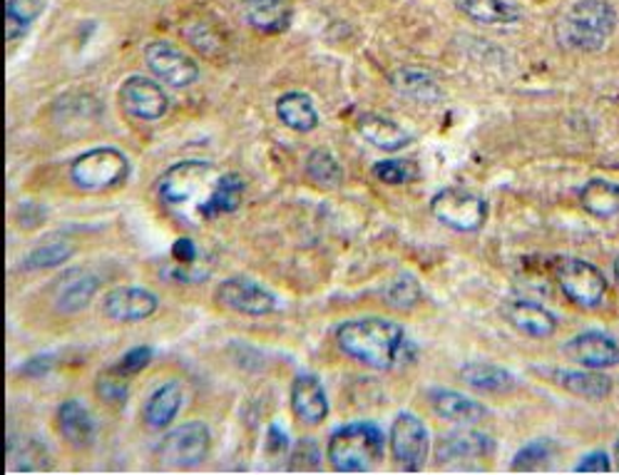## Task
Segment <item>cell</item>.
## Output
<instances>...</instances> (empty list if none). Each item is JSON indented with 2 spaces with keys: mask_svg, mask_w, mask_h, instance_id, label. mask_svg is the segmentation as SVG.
<instances>
[{
  "mask_svg": "<svg viewBox=\"0 0 619 475\" xmlns=\"http://www.w3.org/2000/svg\"><path fill=\"white\" fill-rule=\"evenodd\" d=\"M428 403H431L435 415H441V419L451 423H460V426H470V423H478L488 415L483 403L458 391H451V388H433V391H428Z\"/></svg>",
  "mask_w": 619,
  "mask_h": 475,
  "instance_id": "19",
  "label": "cell"
},
{
  "mask_svg": "<svg viewBox=\"0 0 619 475\" xmlns=\"http://www.w3.org/2000/svg\"><path fill=\"white\" fill-rule=\"evenodd\" d=\"M374 175L386 184H406L418 177L413 159H383L374 167Z\"/></svg>",
  "mask_w": 619,
  "mask_h": 475,
  "instance_id": "36",
  "label": "cell"
},
{
  "mask_svg": "<svg viewBox=\"0 0 619 475\" xmlns=\"http://www.w3.org/2000/svg\"><path fill=\"white\" fill-rule=\"evenodd\" d=\"M150 361H152V349H150V346H137V349L127 351L123 359H119L115 371L130 378V376H135V373H140L142 369H148Z\"/></svg>",
  "mask_w": 619,
  "mask_h": 475,
  "instance_id": "38",
  "label": "cell"
},
{
  "mask_svg": "<svg viewBox=\"0 0 619 475\" xmlns=\"http://www.w3.org/2000/svg\"><path fill=\"white\" fill-rule=\"evenodd\" d=\"M50 363H53V356H36V359H30L21 371L25 373V376L38 378V376H42V373H48Z\"/></svg>",
  "mask_w": 619,
  "mask_h": 475,
  "instance_id": "40",
  "label": "cell"
},
{
  "mask_svg": "<svg viewBox=\"0 0 619 475\" xmlns=\"http://www.w3.org/2000/svg\"><path fill=\"white\" fill-rule=\"evenodd\" d=\"M98 394L105 398V401H113V403L125 401L127 398V376L117 373L115 369L108 371L105 376H100V381H98Z\"/></svg>",
  "mask_w": 619,
  "mask_h": 475,
  "instance_id": "37",
  "label": "cell"
},
{
  "mask_svg": "<svg viewBox=\"0 0 619 475\" xmlns=\"http://www.w3.org/2000/svg\"><path fill=\"white\" fill-rule=\"evenodd\" d=\"M615 279H617V284H619V257L615 261Z\"/></svg>",
  "mask_w": 619,
  "mask_h": 475,
  "instance_id": "42",
  "label": "cell"
},
{
  "mask_svg": "<svg viewBox=\"0 0 619 475\" xmlns=\"http://www.w3.org/2000/svg\"><path fill=\"white\" fill-rule=\"evenodd\" d=\"M144 63H148L154 78L169 85V88H189L200 78V65L167 40L150 42L144 48Z\"/></svg>",
  "mask_w": 619,
  "mask_h": 475,
  "instance_id": "10",
  "label": "cell"
},
{
  "mask_svg": "<svg viewBox=\"0 0 619 475\" xmlns=\"http://www.w3.org/2000/svg\"><path fill=\"white\" fill-rule=\"evenodd\" d=\"M495 451V440L480 431H453L438 440L435 455L441 463L468 461V458H488Z\"/></svg>",
  "mask_w": 619,
  "mask_h": 475,
  "instance_id": "20",
  "label": "cell"
},
{
  "mask_svg": "<svg viewBox=\"0 0 619 475\" xmlns=\"http://www.w3.org/2000/svg\"><path fill=\"white\" fill-rule=\"evenodd\" d=\"M119 105L135 120L142 123H154L162 120L169 110V98L167 92L162 90V85H157L150 78H142V75H132L123 82L119 88Z\"/></svg>",
  "mask_w": 619,
  "mask_h": 475,
  "instance_id": "12",
  "label": "cell"
},
{
  "mask_svg": "<svg viewBox=\"0 0 619 475\" xmlns=\"http://www.w3.org/2000/svg\"><path fill=\"white\" fill-rule=\"evenodd\" d=\"M503 313L513 329H518L520 334L530 338H549L557 331V317L538 301L513 299L505 304Z\"/></svg>",
  "mask_w": 619,
  "mask_h": 475,
  "instance_id": "18",
  "label": "cell"
},
{
  "mask_svg": "<svg viewBox=\"0 0 619 475\" xmlns=\"http://www.w3.org/2000/svg\"><path fill=\"white\" fill-rule=\"evenodd\" d=\"M73 254H75L73 244L48 242L28 254V259H25V269H53V267L65 265Z\"/></svg>",
  "mask_w": 619,
  "mask_h": 475,
  "instance_id": "33",
  "label": "cell"
},
{
  "mask_svg": "<svg viewBox=\"0 0 619 475\" xmlns=\"http://www.w3.org/2000/svg\"><path fill=\"white\" fill-rule=\"evenodd\" d=\"M339 349L368 369L389 371L406 359V331L381 317L343 321L337 331Z\"/></svg>",
  "mask_w": 619,
  "mask_h": 475,
  "instance_id": "1",
  "label": "cell"
},
{
  "mask_svg": "<svg viewBox=\"0 0 619 475\" xmlns=\"http://www.w3.org/2000/svg\"><path fill=\"white\" fill-rule=\"evenodd\" d=\"M555 386L565 388L567 394L584 398V401H605L612 394V378L597 369H553L545 371Z\"/></svg>",
  "mask_w": 619,
  "mask_h": 475,
  "instance_id": "17",
  "label": "cell"
},
{
  "mask_svg": "<svg viewBox=\"0 0 619 475\" xmlns=\"http://www.w3.org/2000/svg\"><path fill=\"white\" fill-rule=\"evenodd\" d=\"M182 401H185L182 384H179V381H167V384L157 386L148 396L142 409V421L148 423L152 431L167 428L169 423L177 419V413L182 411Z\"/></svg>",
  "mask_w": 619,
  "mask_h": 475,
  "instance_id": "22",
  "label": "cell"
},
{
  "mask_svg": "<svg viewBox=\"0 0 619 475\" xmlns=\"http://www.w3.org/2000/svg\"><path fill=\"white\" fill-rule=\"evenodd\" d=\"M391 85L401 95L418 100V103H438L443 95L441 85H438L433 75L426 70H416V67H403V70L393 73Z\"/></svg>",
  "mask_w": 619,
  "mask_h": 475,
  "instance_id": "30",
  "label": "cell"
},
{
  "mask_svg": "<svg viewBox=\"0 0 619 475\" xmlns=\"http://www.w3.org/2000/svg\"><path fill=\"white\" fill-rule=\"evenodd\" d=\"M244 190L247 184L242 177L235 172L222 175L219 180L214 182L210 194H206V200L197 207V215L202 219H217L222 215H231V211H237L239 205H242Z\"/></svg>",
  "mask_w": 619,
  "mask_h": 475,
  "instance_id": "24",
  "label": "cell"
},
{
  "mask_svg": "<svg viewBox=\"0 0 619 475\" xmlns=\"http://www.w3.org/2000/svg\"><path fill=\"white\" fill-rule=\"evenodd\" d=\"M619 15L607 0H574L557 18L555 33L565 48L597 53L615 36Z\"/></svg>",
  "mask_w": 619,
  "mask_h": 475,
  "instance_id": "2",
  "label": "cell"
},
{
  "mask_svg": "<svg viewBox=\"0 0 619 475\" xmlns=\"http://www.w3.org/2000/svg\"><path fill=\"white\" fill-rule=\"evenodd\" d=\"M468 21L480 25H513L522 21V8L513 0H455Z\"/></svg>",
  "mask_w": 619,
  "mask_h": 475,
  "instance_id": "25",
  "label": "cell"
},
{
  "mask_svg": "<svg viewBox=\"0 0 619 475\" xmlns=\"http://www.w3.org/2000/svg\"><path fill=\"white\" fill-rule=\"evenodd\" d=\"M555 279L567 299L582 309H597L605 301L607 279L590 261L578 257L560 259V265L555 269Z\"/></svg>",
  "mask_w": 619,
  "mask_h": 475,
  "instance_id": "7",
  "label": "cell"
},
{
  "mask_svg": "<svg viewBox=\"0 0 619 475\" xmlns=\"http://www.w3.org/2000/svg\"><path fill=\"white\" fill-rule=\"evenodd\" d=\"M612 471V463H609V455L605 451H592L584 458H580V463L574 465V473H609Z\"/></svg>",
  "mask_w": 619,
  "mask_h": 475,
  "instance_id": "39",
  "label": "cell"
},
{
  "mask_svg": "<svg viewBox=\"0 0 619 475\" xmlns=\"http://www.w3.org/2000/svg\"><path fill=\"white\" fill-rule=\"evenodd\" d=\"M291 411L306 426H319L329 415V396L319 376L301 373L291 384Z\"/></svg>",
  "mask_w": 619,
  "mask_h": 475,
  "instance_id": "16",
  "label": "cell"
},
{
  "mask_svg": "<svg viewBox=\"0 0 619 475\" xmlns=\"http://www.w3.org/2000/svg\"><path fill=\"white\" fill-rule=\"evenodd\" d=\"M565 356L582 369H612L619 363V344L602 331H582L565 344Z\"/></svg>",
  "mask_w": 619,
  "mask_h": 475,
  "instance_id": "14",
  "label": "cell"
},
{
  "mask_svg": "<svg viewBox=\"0 0 619 475\" xmlns=\"http://www.w3.org/2000/svg\"><path fill=\"white\" fill-rule=\"evenodd\" d=\"M244 21L260 33H281L289 28L291 8L287 0H244Z\"/></svg>",
  "mask_w": 619,
  "mask_h": 475,
  "instance_id": "26",
  "label": "cell"
},
{
  "mask_svg": "<svg viewBox=\"0 0 619 475\" xmlns=\"http://www.w3.org/2000/svg\"><path fill=\"white\" fill-rule=\"evenodd\" d=\"M463 384H468L472 391L490 394V396H505L518 388V378L503 367L488 361H470L460 369Z\"/></svg>",
  "mask_w": 619,
  "mask_h": 475,
  "instance_id": "23",
  "label": "cell"
},
{
  "mask_svg": "<svg viewBox=\"0 0 619 475\" xmlns=\"http://www.w3.org/2000/svg\"><path fill=\"white\" fill-rule=\"evenodd\" d=\"M431 215L453 232H478L488 219V202L466 187H445L433 194Z\"/></svg>",
  "mask_w": 619,
  "mask_h": 475,
  "instance_id": "5",
  "label": "cell"
},
{
  "mask_svg": "<svg viewBox=\"0 0 619 475\" xmlns=\"http://www.w3.org/2000/svg\"><path fill=\"white\" fill-rule=\"evenodd\" d=\"M386 299H389L393 309L408 311L416 307L420 299V286L413 277H401L389 284V290H386Z\"/></svg>",
  "mask_w": 619,
  "mask_h": 475,
  "instance_id": "35",
  "label": "cell"
},
{
  "mask_svg": "<svg viewBox=\"0 0 619 475\" xmlns=\"http://www.w3.org/2000/svg\"><path fill=\"white\" fill-rule=\"evenodd\" d=\"M217 301L244 317H269L279 309V299L266 286L252 282V279L231 277L219 284Z\"/></svg>",
  "mask_w": 619,
  "mask_h": 475,
  "instance_id": "11",
  "label": "cell"
},
{
  "mask_svg": "<svg viewBox=\"0 0 619 475\" xmlns=\"http://www.w3.org/2000/svg\"><path fill=\"white\" fill-rule=\"evenodd\" d=\"M58 428L65 440H71L75 448H85L94 440V421L90 411L80 401H65L58 409Z\"/></svg>",
  "mask_w": 619,
  "mask_h": 475,
  "instance_id": "27",
  "label": "cell"
},
{
  "mask_svg": "<svg viewBox=\"0 0 619 475\" xmlns=\"http://www.w3.org/2000/svg\"><path fill=\"white\" fill-rule=\"evenodd\" d=\"M130 175V159L115 147L83 152L71 165V182L83 192H108L123 184Z\"/></svg>",
  "mask_w": 619,
  "mask_h": 475,
  "instance_id": "4",
  "label": "cell"
},
{
  "mask_svg": "<svg viewBox=\"0 0 619 475\" xmlns=\"http://www.w3.org/2000/svg\"><path fill=\"white\" fill-rule=\"evenodd\" d=\"M383 431L371 421H356L331 434L326 458L337 473H368L383 461Z\"/></svg>",
  "mask_w": 619,
  "mask_h": 475,
  "instance_id": "3",
  "label": "cell"
},
{
  "mask_svg": "<svg viewBox=\"0 0 619 475\" xmlns=\"http://www.w3.org/2000/svg\"><path fill=\"white\" fill-rule=\"evenodd\" d=\"M356 127L361 132V138L366 142H371L374 147L383 152H399L403 147H408L413 142V134L401 127L399 123H393L391 117L376 115V113H364L356 120Z\"/></svg>",
  "mask_w": 619,
  "mask_h": 475,
  "instance_id": "21",
  "label": "cell"
},
{
  "mask_svg": "<svg viewBox=\"0 0 619 475\" xmlns=\"http://www.w3.org/2000/svg\"><path fill=\"white\" fill-rule=\"evenodd\" d=\"M555 455V444L553 440H532L530 446L522 448L518 451V455L513 458V465L510 468L515 473H530V471H538L543 468L545 463H549V458Z\"/></svg>",
  "mask_w": 619,
  "mask_h": 475,
  "instance_id": "34",
  "label": "cell"
},
{
  "mask_svg": "<svg viewBox=\"0 0 619 475\" xmlns=\"http://www.w3.org/2000/svg\"><path fill=\"white\" fill-rule=\"evenodd\" d=\"M42 11H46V0H8L5 3V38L8 42L23 38L30 30Z\"/></svg>",
  "mask_w": 619,
  "mask_h": 475,
  "instance_id": "31",
  "label": "cell"
},
{
  "mask_svg": "<svg viewBox=\"0 0 619 475\" xmlns=\"http://www.w3.org/2000/svg\"><path fill=\"white\" fill-rule=\"evenodd\" d=\"M212 448V434L202 421H189L162 438L157 453L172 468H194Z\"/></svg>",
  "mask_w": 619,
  "mask_h": 475,
  "instance_id": "9",
  "label": "cell"
},
{
  "mask_svg": "<svg viewBox=\"0 0 619 475\" xmlns=\"http://www.w3.org/2000/svg\"><path fill=\"white\" fill-rule=\"evenodd\" d=\"M580 205L597 219H612L619 215V182L612 180H595L584 182L580 190Z\"/></svg>",
  "mask_w": 619,
  "mask_h": 475,
  "instance_id": "29",
  "label": "cell"
},
{
  "mask_svg": "<svg viewBox=\"0 0 619 475\" xmlns=\"http://www.w3.org/2000/svg\"><path fill=\"white\" fill-rule=\"evenodd\" d=\"M306 175L314 184L326 187V190H333V187L343 184V169L329 150H314L312 155L306 157Z\"/></svg>",
  "mask_w": 619,
  "mask_h": 475,
  "instance_id": "32",
  "label": "cell"
},
{
  "mask_svg": "<svg viewBox=\"0 0 619 475\" xmlns=\"http://www.w3.org/2000/svg\"><path fill=\"white\" fill-rule=\"evenodd\" d=\"M160 307V299L140 286H117L102 299V313L117 324H137L150 319Z\"/></svg>",
  "mask_w": 619,
  "mask_h": 475,
  "instance_id": "13",
  "label": "cell"
},
{
  "mask_svg": "<svg viewBox=\"0 0 619 475\" xmlns=\"http://www.w3.org/2000/svg\"><path fill=\"white\" fill-rule=\"evenodd\" d=\"M212 172L214 167L210 163H202V159H185V163L167 167L157 184L160 200L165 202L167 207H185L189 202L200 200V194H210L214 182H212ZM200 202H197V205H200Z\"/></svg>",
  "mask_w": 619,
  "mask_h": 475,
  "instance_id": "6",
  "label": "cell"
},
{
  "mask_svg": "<svg viewBox=\"0 0 619 475\" xmlns=\"http://www.w3.org/2000/svg\"><path fill=\"white\" fill-rule=\"evenodd\" d=\"M615 461H617V468H619V440L615 444Z\"/></svg>",
  "mask_w": 619,
  "mask_h": 475,
  "instance_id": "41",
  "label": "cell"
},
{
  "mask_svg": "<svg viewBox=\"0 0 619 475\" xmlns=\"http://www.w3.org/2000/svg\"><path fill=\"white\" fill-rule=\"evenodd\" d=\"M98 290V274L88 269H67L53 286V307L58 313H77L88 307Z\"/></svg>",
  "mask_w": 619,
  "mask_h": 475,
  "instance_id": "15",
  "label": "cell"
},
{
  "mask_svg": "<svg viewBox=\"0 0 619 475\" xmlns=\"http://www.w3.org/2000/svg\"><path fill=\"white\" fill-rule=\"evenodd\" d=\"M277 115L279 120L294 132H314L319 127V113L312 103V98L304 95V92H287L277 100Z\"/></svg>",
  "mask_w": 619,
  "mask_h": 475,
  "instance_id": "28",
  "label": "cell"
},
{
  "mask_svg": "<svg viewBox=\"0 0 619 475\" xmlns=\"http://www.w3.org/2000/svg\"><path fill=\"white\" fill-rule=\"evenodd\" d=\"M389 444L393 461L406 473H418L431 453V434H428L426 423L408 411L395 415Z\"/></svg>",
  "mask_w": 619,
  "mask_h": 475,
  "instance_id": "8",
  "label": "cell"
}]
</instances>
